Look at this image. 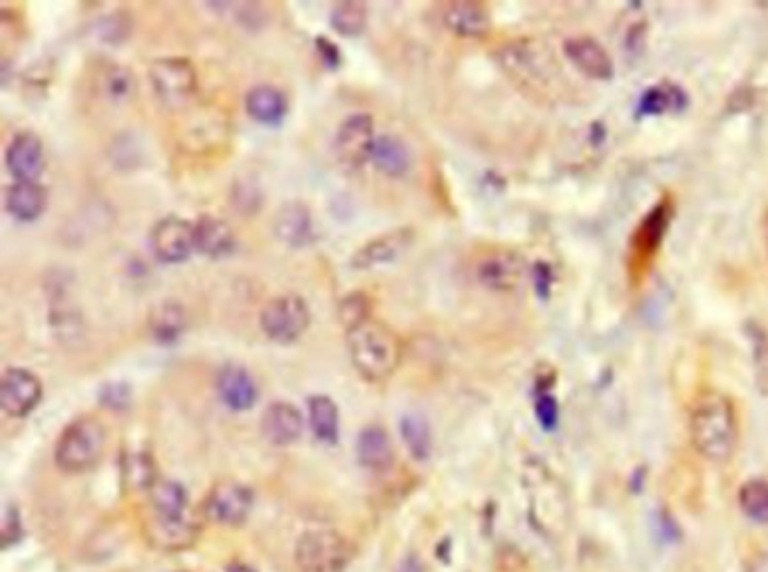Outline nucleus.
Returning <instances> with one entry per match:
<instances>
[{
    "instance_id": "a878e982",
    "label": "nucleus",
    "mask_w": 768,
    "mask_h": 572,
    "mask_svg": "<svg viewBox=\"0 0 768 572\" xmlns=\"http://www.w3.org/2000/svg\"><path fill=\"white\" fill-rule=\"evenodd\" d=\"M147 537L150 541L167 552H178L189 548L199 537L197 518L187 520H152L147 518Z\"/></svg>"
},
{
    "instance_id": "f8f14e48",
    "label": "nucleus",
    "mask_w": 768,
    "mask_h": 572,
    "mask_svg": "<svg viewBox=\"0 0 768 572\" xmlns=\"http://www.w3.org/2000/svg\"><path fill=\"white\" fill-rule=\"evenodd\" d=\"M415 242V232L413 228L404 226L391 232H383L374 240L365 242L350 260V266L354 271H370L376 266H386L397 262Z\"/></svg>"
},
{
    "instance_id": "bb28decb",
    "label": "nucleus",
    "mask_w": 768,
    "mask_h": 572,
    "mask_svg": "<svg viewBox=\"0 0 768 572\" xmlns=\"http://www.w3.org/2000/svg\"><path fill=\"white\" fill-rule=\"evenodd\" d=\"M150 333L154 337V341L158 345H176L180 339H183V333L187 329V314H185V307L174 302V300H165V302H158L152 311H150Z\"/></svg>"
},
{
    "instance_id": "ddd939ff",
    "label": "nucleus",
    "mask_w": 768,
    "mask_h": 572,
    "mask_svg": "<svg viewBox=\"0 0 768 572\" xmlns=\"http://www.w3.org/2000/svg\"><path fill=\"white\" fill-rule=\"evenodd\" d=\"M271 230L275 240L289 249H307L316 240L311 210L303 201L282 204L271 219Z\"/></svg>"
},
{
    "instance_id": "5701e85b",
    "label": "nucleus",
    "mask_w": 768,
    "mask_h": 572,
    "mask_svg": "<svg viewBox=\"0 0 768 572\" xmlns=\"http://www.w3.org/2000/svg\"><path fill=\"white\" fill-rule=\"evenodd\" d=\"M445 25L460 36H485L492 30V16L490 10L483 3H473V0H458L445 8L442 14Z\"/></svg>"
},
{
    "instance_id": "4be33fe9",
    "label": "nucleus",
    "mask_w": 768,
    "mask_h": 572,
    "mask_svg": "<svg viewBox=\"0 0 768 572\" xmlns=\"http://www.w3.org/2000/svg\"><path fill=\"white\" fill-rule=\"evenodd\" d=\"M150 518L152 520H185L195 518L189 498L183 485L176 481H158L150 492Z\"/></svg>"
},
{
    "instance_id": "393cba45",
    "label": "nucleus",
    "mask_w": 768,
    "mask_h": 572,
    "mask_svg": "<svg viewBox=\"0 0 768 572\" xmlns=\"http://www.w3.org/2000/svg\"><path fill=\"white\" fill-rule=\"evenodd\" d=\"M688 105H690V98L681 86L662 81V84L649 86L640 95L636 116L638 118H658L665 113H681L683 109H688Z\"/></svg>"
},
{
    "instance_id": "dca6fc26",
    "label": "nucleus",
    "mask_w": 768,
    "mask_h": 572,
    "mask_svg": "<svg viewBox=\"0 0 768 572\" xmlns=\"http://www.w3.org/2000/svg\"><path fill=\"white\" fill-rule=\"evenodd\" d=\"M563 53L568 62L578 68L582 75L595 81H611L615 77V66L611 55L604 51V45L591 36L568 38L563 43Z\"/></svg>"
},
{
    "instance_id": "412c9836",
    "label": "nucleus",
    "mask_w": 768,
    "mask_h": 572,
    "mask_svg": "<svg viewBox=\"0 0 768 572\" xmlns=\"http://www.w3.org/2000/svg\"><path fill=\"white\" fill-rule=\"evenodd\" d=\"M356 458L363 469L383 473L395 462V449L388 431L383 426H365L356 438Z\"/></svg>"
},
{
    "instance_id": "cd10ccee",
    "label": "nucleus",
    "mask_w": 768,
    "mask_h": 572,
    "mask_svg": "<svg viewBox=\"0 0 768 572\" xmlns=\"http://www.w3.org/2000/svg\"><path fill=\"white\" fill-rule=\"evenodd\" d=\"M478 282L492 292H512L520 279V262L509 253H496L475 266Z\"/></svg>"
},
{
    "instance_id": "f704fd0d",
    "label": "nucleus",
    "mask_w": 768,
    "mask_h": 572,
    "mask_svg": "<svg viewBox=\"0 0 768 572\" xmlns=\"http://www.w3.org/2000/svg\"><path fill=\"white\" fill-rule=\"evenodd\" d=\"M370 298L361 292L356 294H350L341 300L339 305V318H341V324L345 327V331H352L356 329L359 324L367 322L370 320Z\"/></svg>"
},
{
    "instance_id": "58836bf2",
    "label": "nucleus",
    "mask_w": 768,
    "mask_h": 572,
    "mask_svg": "<svg viewBox=\"0 0 768 572\" xmlns=\"http://www.w3.org/2000/svg\"><path fill=\"white\" fill-rule=\"evenodd\" d=\"M23 539V522H21V512L17 505L6 507L3 516V548L10 550Z\"/></svg>"
},
{
    "instance_id": "c03bdc74",
    "label": "nucleus",
    "mask_w": 768,
    "mask_h": 572,
    "mask_svg": "<svg viewBox=\"0 0 768 572\" xmlns=\"http://www.w3.org/2000/svg\"><path fill=\"white\" fill-rule=\"evenodd\" d=\"M226 572H255L251 565H244V563H230Z\"/></svg>"
},
{
    "instance_id": "c85d7f7f",
    "label": "nucleus",
    "mask_w": 768,
    "mask_h": 572,
    "mask_svg": "<svg viewBox=\"0 0 768 572\" xmlns=\"http://www.w3.org/2000/svg\"><path fill=\"white\" fill-rule=\"evenodd\" d=\"M307 413H309V426L311 433L322 444H336L339 442L341 431V415L339 406L327 395H314L307 399Z\"/></svg>"
},
{
    "instance_id": "aec40b11",
    "label": "nucleus",
    "mask_w": 768,
    "mask_h": 572,
    "mask_svg": "<svg viewBox=\"0 0 768 572\" xmlns=\"http://www.w3.org/2000/svg\"><path fill=\"white\" fill-rule=\"evenodd\" d=\"M249 118L264 127H279L284 118L289 116V98L284 90L273 84H257L246 92L244 100Z\"/></svg>"
},
{
    "instance_id": "6ab92c4d",
    "label": "nucleus",
    "mask_w": 768,
    "mask_h": 572,
    "mask_svg": "<svg viewBox=\"0 0 768 572\" xmlns=\"http://www.w3.org/2000/svg\"><path fill=\"white\" fill-rule=\"evenodd\" d=\"M195 246L210 260H223L237 251V234L221 217L204 215L195 221Z\"/></svg>"
},
{
    "instance_id": "f3484780",
    "label": "nucleus",
    "mask_w": 768,
    "mask_h": 572,
    "mask_svg": "<svg viewBox=\"0 0 768 572\" xmlns=\"http://www.w3.org/2000/svg\"><path fill=\"white\" fill-rule=\"evenodd\" d=\"M305 417L289 402H275L262 415V436L273 447H289L303 438Z\"/></svg>"
},
{
    "instance_id": "a19ab883",
    "label": "nucleus",
    "mask_w": 768,
    "mask_h": 572,
    "mask_svg": "<svg viewBox=\"0 0 768 572\" xmlns=\"http://www.w3.org/2000/svg\"><path fill=\"white\" fill-rule=\"evenodd\" d=\"M232 8L237 10V12H234L237 21L242 23L246 30H257V28H262L264 21H266V14H264V10H262L260 3H234Z\"/></svg>"
},
{
    "instance_id": "e433bc0d",
    "label": "nucleus",
    "mask_w": 768,
    "mask_h": 572,
    "mask_svg": "<svg viewBox=\"0 0 768 572\" xmlns=\"http://www.w3.org/2000/svg\"><path fill=\"white\" fill-rule=\"evenodd\" d=\"M95 34H98V38L102 43H109V45H120L129 38L131 34V21L127 14H111V16H105L98 25H95Z\"/></svg>"
},
{
    "instance_id": "c9c22d12",
    "label": "nucleus",
    "mask_w": 768,
    "mask_h": 572,
    "mask_svg": "<svg viewBox=\"0 0 768 572\" xmlns=\"http://www.w3.org/2000/svg\"><path fill=\"white\" fill-rule=\"evenodd\" d=\"M550 388L544 384V381H539L537 384V393H535V415H537V421L541 424L544 431H557V426H559V404L555 399L552 393H548Z\"/></svg>"
},
{
    "instance_id": "423d86ee",
    "label": "nucleus",
    "mask_w": 768,
    "mask_h": 572,
    "mask_svg": "<svg viewBox=\"0 0 768 572\" xmlns=\"http://www.w3.org/2000/svg\"><path fill=\"white\" fill-rule=\"evenodd\" d=\"M150 84L165 107L178 109L195 98L199 90V75L195 64L185 57H163L152 62Z\"/></svg>"
},
{
    "instance_id": "9d476101",
    "label": "nucleus",
    "mask_w": 768,
    "mask_h": 572,
    "mask_svg": "<svg viewBox=\"0 0 768 572\" xmlns=\"http://www.w3.org/2000/svg\"><path fill=\"white\" fill-rule=\"evenodd\" d=\"M150 249L163 264H183L197 251L195 223L180 217H165L150 232Z\"/></svg>"
},
{
    "instance_id": "9b49d317",
    "label": "nucleus",
    "mask_w": 768,
    "mask_h": 572,
    "mask_svg": "<svg viewBox=\"0 0 768 572\" xmlns=\"http://www.w3.org/2000/svg\"><path fill=\"white\" fill-rule=\"evenodd\" d=\"M43 397L41 378L28 367H8L0 381V408L10 417H28Z\"/></svg>"
},
{
    "instance_id": "b1692460",
    "label": "nucleus",
    "mask_w": 768,
    "mask_h": 572,
    "mask_svg": "<svg viewBox=\"0 0 768 572\" xmlns=\"http://www.w3.org/2000/svg\"><path fill=\"white\" fill-rule=\"evenodd\" d=\"M370 163L374 165L376 172L386 174L391 178H397V176H404L410 169L413 156H410L408 145L399 135L378 133L376 140H374Z\"/></svg>"
},
{
    "instance_id": "7ed1b4c3",
    "label": "nucleus",
    "mask_w": 768,
    "mask_h": 572,
    "mask_svg": "<svg viewBox=\"0 0 768 572\" xmlns=\"http://www.w3.org/2000/svg\"><path fill=\"white\" fill-rule=\"evenodd\" d=\"M107 449V428L98 417L70 421L55 444V464L70 475L86 473L100 462Z\"/></svg>"
},
{
    "instance_id": "0eeeda50",
    "label": "nucleus",
    "mask_w": 768,
    "mask_h": 572,
    "mask_svg": "<svg viewBox=\"0 0 768 572\" xmlns=\"http://www.w3.org/2000/svg\"><path fill=\"white\" fill-rule=\"evenodd\" d=\"M671 219H674V206H671L669 199H662L638 223V228L632 237V244H629L632 246L629 249V268H632L634 279L645 277L656 253L660 251V244L669 230Z\"/></svg>"
},
{
    "instance_id": "6e6552de",
    "label": "nucleus",
    "mask_w": 768,
    "mask_h": 572,
    "mask_svg": "<svg viewBox=\"0 0 768 572\" xmlns=\"http://www.w3.org/2000/svg\"><path fill=\"white\" fill-rule=\"evenodd\" d=\"M374 140H376V133H374L372 116L352 113L341 122L339 131L333 135V156L343 169L356 172L365 163H370Z\"/></svg>"
},
{
    "instance_id": "f03ea898",
    "label": "nucleus",
    "mask_w": 768,
    "mask_h": 572,
    "mask_svg": "<svg viewBox=\"0 0 768 572\" xmlns=\"http://www.w3.org/2000/svg\"><path fill=\"white\" fill-rule=\"evenodd\" d=\"M345 333L352 365L370 384H383L397 372L402 363V343L391 327L370 318Z\"/></svg>"
},
{
    "instance_id": "f257e3e1",
    "label": "nucleus",
    "mask_w": 768,
    "mask_h": 572,
    "mask_svg": "<svg viewBox=\"0 0 768 572\" xmlns=\"http://www.w3.org/2000/svg\"><path fill=\"white\" fill-rule=\"evenodd\" d=\"M690 438L705 460H731L739 442V421L733 402L724 395L703 397L690 415Z\"/></svg>"
},
{
    "instance_id": "37998d69",
    "label": "nucleus",
    "mask_w": 768,
    "mask_h": 572,
    "mask_svg": "<svg viewBox=\"0 0 768 572\" xmlns=\"http://www.w3.org/2000/svg\"><path fill=\"white\" fill-rule=\"evenodd\" d=\"M744 572H768V552H757L748 559Z\"/></svg>"
},
{
    "instance_id": "4468645a",
    "label": "nucleus",
    "mask_w": 768,
    "mask_h": 572,
    "mask_svg": "<svg viewBox=\"0 0 768 572\" xmlns=\"http://www.w3.org/2000/svg\"><path fill=\"white\" fill-rule=\"evenodd\" d=\"M217 395L230 410L246 413L257 404L260 388L249 367L226 363L217 372Z\"/></svg>"
},
{
    "instance_id": "7c9ffc66",
    "label": "nucleus",
    "mask_w": 768,
    "mask_h": 572,
    "mask_svg": "<svg viewBox=\"0 0 768 572\" xmlns=\"http://www.w3.org/2000/svg\"><path fill=\"white\" fill-rule=\"evenodd\" d=\"M329 25L341 36H361L367 28V8L363 3H354V0H345V3H339L331 10Z\"/></svg>"
},
{
    "instance_id": "4c0bfd02",
    "label": "nucleus",
    "mask_w": 768,
    "mask_h": 572,
    "mask_svg": "<svg viewBox=\"0 0 768 572\" xmlns=\"http://www.w3.org/2000/svg\"><path fill=\"white\" fill-rule=\"evenodd\" d=\"M100 404L111 410H127L131 406V386L124 381H111L100 388Z\"/></svg>"
},
{
    "instance_id": "a211bd4d",
    "label": "nucleus",
    "mask_w": 768,
    "mask_h": 572,
    "mask_svg": "<svg viewBox=\"0 0 768 572\" xmlns=\"http://www.w3.org/2000/svg\"><path fill=\"white\" fill-rule=\"evenodd\" d=\"M47 208V187L39 180H14L6 189V210L19 223H34Z\"/></svg>"
},
{
    "instance_id": "72a5a7b5",
    "label": "nucleus",
    "mask_w": 768,
    "mask_h": 572,
    "mask_svg": "<svg viewBox=\"0 0 768 572\" xmlns=\"http://www.w3.org/2000/svg\"><path fill=\"white\" fill-rule=\"evenodd\" d=\"M124 479L131 487L150 492L158 479H156V466L147 453H131L124 460Z\"/></svg>"
},
{
    "instance_id": "2eb2a0df",
    "label": "nucleus",
    "mask_w": 768,
    "mask_h": 572,
    "mask_svg": "<svg viewBox=\"0 0 768 572\" xmlns=\"http://www.w3.org/2000/svg\"><path fill=\"white\" fill-rule=\"evenodd\" d=\"M6 167L14 180H39L45 167V147L39 133L19 131L6 147Z\"/></svg>"
},
{
    "instance_id": "1a4fd4ad",
    "label": "nucleus",
    "mask_w": 768,
    "mask_h": 572,
    "mask_svg": "<svg viewBox=\"0 0 768 572\" xmlns=\"http://www.w3.org/2000/svg\"><path fill=\"white\" fill-rule=\"evenodd\" d=\"M255 505V494L251 487L237 483V481H223L210 490L204 503V514L219 522V526L237 528L244 526L249 520Z\"/></svg>"
},
{
    "instance_id": "39448f33",
    "label": "nucleus",
    "mask_w": 768,
    "mask_h": 572,
    "mask_svg": "<svg viewBox=\"0 0 768 572\" xmlns=\"http://www.w3.org/2000/svg\"><path fill=\"white\" fill-rule=\"evenodd\" d=\"M311 324V309L298 294H284L268 300L260 314V327L264 337L273 343H296Z\"/></svg>"
},
{
    "instance_id": "c756f323",
    "label": "nucleus",
    "mask_w": 768,
    "mask_h": 572,
    "mask_svg": "<svg viewBox=\"0 0 768 572\" xmlns=\"http://www.w3.org/2000/svg\"><path fill=\"white\" fill-rule=\"evenodd\" d=\"M399 433L415 460H428L434 451V436H430L428 419L421 413H406L399 421Z\"/></svg>"
},
{
    "instance_id": "79ce46f5",
    "label": "nucleus",
    "mask_w": 768,
    "mask_h": 572,
    "mask_svg": "<svg viewBox=\"0 0 768 572\" xmlns=\"http://www.w3.org/2000/svg\"><path fill=\"white\" fill-rule=\"evenodd\" d=\"M533 284H535V292L541 300H548L550 298V292H552V268L548 262H537L535 268H533Z\"/></svg>"
},
{
    "instance_id": "20e7f679",
    "label": "nucleus",
    "mask_w": 768,
    "mask_h": 572,
    "mask_svg": "<svg viewBox=\"0 0 768 572\" xmlns=\"http://www.w3.org/2000/svg\"><path fill=\"white\" fill-rule=\"evenodd\" d=\"M350 541L333 530H311L296 543V563L303 572H345L352 561Z\"/></svg>"
},
{
    "instance_id": "473e14b6",
    "label": "nucleus",
    "mask_w": 768,
    "mask_h": 572,
    "mask_svg": "<svg viewBox=\"0 0 768 572\" xmlns=\"http://www.w3.org/2000/svg\"><path fill=\"white\" fill-rule=\"evenodd\" d=\"M739 507L753 522L768 526V483L761 479H755L742 485Z\"/></svg>"
},
{
    "instance_id": "ea45409f",
    "label": "nucleus",
    "mask_w": 768,
    "mask_h": 572,
    "mask_svg": "<svg viewBox=\"0 0 768 572\" xmlns=\"http://www.w3.org/2000/svg\"><path fill=\"white\" fill-rule=\"evenodd\" d=\"M316 53L320 57V62L329 68V70H339L343 66V53L341 47L336 45L331 38L327 36H316Z\"/></svg>"
},
{
    "instance_id": "2f4dec72",
    "label": "nucleus",
    "mask_w": 768,
    "mask_h": 572,
    "mask_svg": "<svg viewBox=\"0 0 768 572\" xmlns=\"http://www.w3.org/2000/svg\"><path fill=\"white\" fill-rule=\"evenodd\" d=\"M100 86L109 100H113L116 105H124L135 95L138 81L127 66L109 64L100 77Z\"/></svg>"
}]
</instances>
